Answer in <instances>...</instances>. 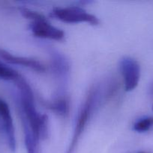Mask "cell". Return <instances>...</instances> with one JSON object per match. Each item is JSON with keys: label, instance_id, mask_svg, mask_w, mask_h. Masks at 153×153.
Instances as JSON below:
<instances>
[{"label": "cell", "instance_id": "cell-1", "mask_svg": "<svg viewBox=\"0 0 153 153\" xmlns=\"http://www.w3.org/2000/svg\"><path fill=\"white\" fill-rule=\"evenodd\" d=\"M50 16L66 23L87 22L92 25H97L100 23V20L97 16L88 13L79 6L54 7L51 10Z\"/></svg>", "mask_w": 153, "mask_h": 153}, {"label": "cell", "instance_id": "cell-2", "mask_svg": "<svg viewBox=\"0 0 153 153\" xmlns=\"http://www.w3.org/2000/svg\"><path fill=\"white\" fill-rule=\"evenodd\" d=\"M95 97L96 91H94V89H92L88 93V96H87L83 106L81 108L80 111L79 112L77 119H76L73 137H72L71 142H70V146L68 149L67 153L74 152L76 146L77 145L80 138L81 135H82V132H83L84 129L86 126V124L88 123V119H89L92 111Z\"/></svg>", "mask_w": 153, "mask_h": 153}, {"label": "cell", "instance_id": "cell-3", "mask_svg": "<svg viewBox=\"0 0 153 153\" xmlns=\"http://www.w3.org/2000/svg\"><path fill=\"white\" fill-rule=\"evenodd\" d=\"M118 65L124 89L127 92L132 91L137 87L140 79V64L134 58L125 56L120 59Z\"/></svg>", "mask_w": 153, "mask_h": 153}, {"label": "cell", "instance_id": "cell-4", "mask_svg": "<svg viewBox=\"0 0 153 153\" xmlns=\"http://www.w3.org/2000/svg\"><path fill=\"white\" fill-rule=\"evenodd\" d=\"M29 28L32 34L39 38L62 40L64 37V31L51 25L47 20L31 22Z\"/></svg>", "mask_w": 153, "mask_h": 153}, {"label": "cell", "instance_id": "cell-5", "mask_svg": "<svg viewBox=\"0 0 153 153\" xmlns=\"http://www.w3.org/2000/svg\"><path fill=\"white\" fill-rule=\"evenodd\" d=\"M0 118L2 121L3 127L7 136L9 147L10 150L14 151L16 149V138H15L13 119L8 105L1 98H0Z\"/></svg>", "mask_w": 153, "mask_h": 153}, {"label": "cell", "instance_id": "cell-6", "mask_svg": "<svg viewBox=\"0 0 153 153\" xmlns=\"http://www.w3.org/2000/svg\"><path fill=\"white\" fill-rule=\"evenodd\" d=\"M0 57L9 64L23 66L39 73H44L46 70V67H44V65L34 58L16 56L3 49H0Z\"/></svg>", "mask_w": 153, "mask_h": 153}, {"label": "cell", "instance_id": "cell-7", "mask_svg": "<svg viewBox=\"0 0 153 153\" xmlns=\"http://www.w3.org/2000/svg\"><path fill=\"white\" fill-rule=\"evenodd\" d=\"M46 108L59 116L65 117L70 111V104L68 99L59 98L55 101L46 103Z\"/></svg>", "mask_w": 153, "mask_h": 153}, {"label": "cell", "instance_id": "cell-8", "mask_svg": "<svg viewBox=\"0 0 153 153\" xmlns=\"http://www.w3.org/2000/svg\"><path fill=\"white\" fill-rule=\"evenodd\" d=\"M52 67L58 76H65L69 72V64L64 56L55 53L52 57Z\"/></svg>", "mask_w": 153, "mask_h": 153}, {"label": "cell", "instance_id": "cell-9", "mask_svg": "<svg viewBox=\"0 0 153 153\" xmlns=\"http://www.w3.org/2000/svg\"><path fill=\"white\" fill-rule=\"evenodd\" d=\"M20 76V75L14 69L8 67L0 61V79L4 80L15 81Z\"/></svg>", "mask_w": 153, "mask_h": 153}, {"label": "cell", "instance_id": "cell-10", "mask_svg": "<svg viewBox=\"0 0 153 153\" xmlns=\"http://www.w3.org/2000/svg\"><path fill=\"white\" fill-rule=\"evenodd\" d=\"M153 126V117H145L136 121L133 126V129L136 132H146Z\"/></svg>", "mask_w": 153, "mask_h": 153}, {"label": "cell", "instance_id": "cell-11", "mask_svg": "<svg viewBox=\"0 0 153 153\" xmlns=\"http://www.w3.org/2000/svg\"><path fill=\"white\" fill-rule=\"evenodd\" d=\"M20 13L26 19H28L32 21V22H40V21L47 20L44 16L38 12L34 11L31 9L26 8V7H21L20 9Z\"/></svg>", "mask_w": 153, "mask_h": 153}, {"label": "cell", "instance_id": "cell-12", "mask_svg": "<svg viewBox=\"0 0 153 153\" xmlns=\"http://www.w3.org/2000/svg\"><path fill=\"white\" fill-rule=\"evenodd\" d=\"M151 93H152V94H153V85L151 88Z\"/></svg>", "mask_w": 153, "mask_h": 153}, {"label": "cell", "instance_id": "cell-13", "mask_svg": "<svg viewBox=\"0 0 153 153\" xmlns=\"http://www.w3.org/2000/svg\"><path fill=\"white\" fill-rule=\"evenodd\" d=\"M137 153H148V152H137Z\"/></svg>", "mask_w": 153, "mask_h": 153}, {"label": "cell", "instance_id": "cell-14", "mask_svg": "<svg viewBox=\"0 0 153 153\" xmlns=\"http://www.w3.org/2000/svg\"><path fill=\"white\" fill-rule=\"evenodd\" d=\"M152 110H153V106H152Z\"/></svg>", "mask_w": 153, "mask_h": 153}]
</instances>
